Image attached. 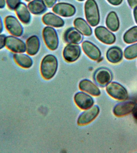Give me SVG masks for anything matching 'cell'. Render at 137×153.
Segmentation results:
<instances>
[{"instance_id":"7a4b0ae2","label":"cell","mask_w":137,"mask_h":153,"mask_svg":"<svg viewBox=\"0 0 137 153\" xmlns=\"http://www.w3.org/2000/svg\"><path fill=\"white\" fill-rule=\"evenodd\" d=\"M85 17L91 26H96L99 24L100 14L97 2L95 0H87L85 4Z\"/></svg>"},{"instance_id":"6da1fadb","label":"cell","mask_w":137,"mask_h":153,"mask_svg":"<svg viewBox=\"0 0 137 153\" xmlns=\"http://www.w3.org/2000/svg\"><path fill=\"white\" fill-rule=\"evenodd\" d=\"M58 63L54 55L48 54L42 60L41 65V74L45 79L49 80L53 77L57 71Z\"/></svg>"},{"instance_id":"5bb4252c","label":"cell","mask_w":137,"mask_h":153,"mask_svg":"<svg viewBox=\"0 0 137 153\" xmlns=\"http://www.w3.org/2000/svg\"><path fill=\"white\" fill-rule=\"evenodd\" d=\"M82 47L87 56L93 60L99 59L101 57V52L99 48L91 42L85 41L82 44Z\"/></svg>"},{"instance_id":"277c9868","label":"cell","mask_w":137,"mask_h":153,"mask_svg":"<svg viewBox=\"0 0 137 153\" xmlns=\"http://www.w3.org/2000/svg\"><path fill=\"white\" fill-rule=\"evenodd\" d=\"M5 26L12 35L20 37L23 33V28L20 21L14 16L9 15L5 19Z\"/></svg>"},{"instance_id":"d590c367","label":"cell","mask_w":137,"mask_h":153,"mask_svg":"<svg viewBox=\"0 0 137 153\" xmlns=\"http://www.w3.org/2000/svg\"><path fill=\"white\" fill-rule=\"evenodd\" d=\"M26 2H30V1H32V0H25Z\"/></svg>"},{"instance_id":"ffe728a7","label":"cell","mask_w":137,"mask_h":153,"mask_svg":"<svg viewBox=\"0 0 137 153\" xmlns=\"http://www.w3.org/2000/svg\"><path fill=\"white\" fill-rule=\"evenodd\" d=\"M123 53L121 49L117 46H114L108 49L106 53V57L110 63H117L121 62Z\"/></svg>"},{"instance_id":"e0dca14e","label":"cell","mask_w":137,"mask_h":153,"mask_svg":"<svg viewBox=\"0 0 137 153\" xmlns=\"http://www.w3.org/2000/svg\"><path fill=\"white\" fill-rule=\"evenodd\" d=\"M43 21L46 25L56 27H62L65 24V22L62 18L51 13L44 14L43 17Z\"/></svg>"},{"instance_id":"ac0fdd59","label":"cell","mask_w":137,"mask_h":153,"mask_svg":"<svg viewBox=\"0 0 137 153\" xmlns=\"http://www.w3.org/2000/svg\"><path fill=\"white\" fill-rule=\"evenodd\" d=\"M79 87L81 90L87 92L89 94L95 96L100 95L101 91L96 85L90 80L83 79L79 84Z\"/></svg>"},{"instance_id":"7402d4cb","label":"cell","mask_w":137,"mask_h":153,"mask_svg":"<svg viewBox=\"0 0 137 153\" xmlns=\"http://www.w3.org/2000/svg\"><path fill=\"white\" fill-rule=\"evenodd\" d=\"M16 63L22 68H29L33 64V61L28 55L23 53H15L13 56Z\"/></svg>"},{"instance_id":"5b68a950","label":"cell","mask_w":137,"mask_h":153,"mask_svg":"<svg viewBox=\"0 0 137 153\" xmlns=\"http://www.w3.org/2000/svg\"><path fill=\"white\" fill-rule=\"evenodd\" d=\"M43 35L47 47L50 50H56L58 47L59 40L57 33L55 29L46 26L43 30Z\"/></svg>"},{"instance_id":"8992f818","label":"cell","mask_w":137,"mask_h":153,"mask_svg":"<svg viewBox=\"0 0 137 153\" xmlns=\"http://www.w3.org/2000/svg\"><path fill=\"white\" fill-rule=\"evenodd\" d=\"M6 47L15 53H23L26 51V44L23 41L14 36L6 37Z\"/></svg>"},{"instance_id":"9c48e42d","label":"cell","mask_w":137,"mask_h":153,"mask_svg":"<svg viewBox=\"0 0 137 153\" xmlns=\"http://www.w3.org/2000/svg\"><path fill=\"white\" fill-rule=\"evenodd\" d=\"M94 79L98 85L105 87L111 81L112 75L109 69L104 68H100L95 72Z\"/></svg>"},{"instance_id":"d6a6232c","label":"cell","mask_w":137,"mask_h":153,"mask_svg":"<svg viewBox=\"0 0 137 153\" xmlns=\"http://www.w3.org/2000/svg\"><path fill=\"white\" fill-rule=\"evenodd\" d=\"M3 21H2V18H1V16H0V34L3 32Z\"/></svg>"},{"instance_id":"7c38bea8","label":"cell","mask_w":137,"mask_h":153,"mask_svg":"<svg viewBox=\"0 0 137 153\" xmlns=\"http://www.w3.org/2000/svg\"><path fill=\"white\" fill-rule=\"evenodd\" d=\"M54 13L61 16L69 17L73 16L76 13V8L70 4L60 2L56 4L53 8Z\"/></svg>"},{"instance_id":"484cf974","label":"cell","mask_w":137,"mask_h":153,"mask_svg":"<svg viewBox=\"0 0 137 153\" xmlns=\"http://www.w3.org/2000/svg\"><path fill=\"white\" fill-rule=\"evenodd\" d=\"M124 56L126 59L131 60L137 57V43L127 47L124 51Z\"/></svg>"},{"instance_id":"2e32d148","label":"cell","mask_w":137,"mask_h":153,"mask_svg":"<svg viewBox=\"0 0 137 153\" xmlns=\"http://www.w3.org/2000/svg\"><path fill=\"white\" fill-rule=\"evenodd\" d=\"M18 19L23 23L28 24L31 20V15L27 6L21 2L15 9Z\"/></svg>"},{"instance_id":"603a6c76","label":"cell","mask_w":137,"mask_h":153,"mask_svg":"<svg viewBox=\"0 0 137 153\" xmlns=\"http://www.w3.org/2000/svg\"><path fill=\"white\" fill-rule=\"evenodd\" d=\"M74 25L75 28L84 35L90 36L92 34V29L84 19L77 18L74 20Z\"/></svg>"},{"instance_id":"e575fe53","label":"cell","mask_w":137,"mask_h":153,"mask_svg":"<svg viewBox=\"0 0 137 153\" xmlns=\"http://www.w3.org/2000/svg\"><path fill=\"white\" fill-rule=\"evenodd\" d=\"M133 15H134L135 20L137 24V6L134 8L133 10Z\"/></svg>"},{"instance_id":"4dcf8cb0","label":"cell","mask_w":137,"mask_h":153,"mask_svg":"<svg viewBox=\"0 0 137 153\" xmlns=\"http://www.w3.org/2000/svg\"><path fill=\"white\" fill-rule=\"evenodd\" d=\"M129 5L131 8H135L137 6V0H127Z\"/></svg>"},{"instance_id":"3957f363","label":"cell","mask_w":137,"mask_h":153,"mask_svg":"<svg viewBox=\"0 0 137 153\" xmlns=\"http://www.w3.org/2000/svg\"><path fill=\"white\" fill-rule=\"evenodd\" d=\"M106 90L111 97L117 100H126L128 97L127 90L118 82H110L106 86Z\"/></svg>"},{"instance_id":"f546056e","label":"cell","mask_w":137,"mask_h":153,"mask_svg":"<svg viewBox=\"0 0 137 153\" xmlns=\"http://www.w3.org/2000/svg\"><path fill=\"white\" fill-rule=\"evenodd\" d=\"M110 4L114 6L119 5L122 3L123 0H107Z\"/></svg>"},{"instance_id":"30bf717a","label":"cell","mask_w":137,"mask_h":153,"mask_svg":"<svg viewBox=\"0 0 137 153\" xmlns=\"http://www.w3.org/2000/svg\"><path fill=\"white\" fill-rule=\"evenodd\" d=\"M135 105V103L131 100L119 103L114 106L113 113L117 117H123L133 112Z\"/></svg>"},{"instance_id":"52a82bcc","label":"cell","mask_w":137,"mask_h":153,"mask_svg":"<svg viewBox=\"0 0 137 153\" xmlns=\"http://www.w3.org/2000/svg\"><path fill=\"white\" fill-rule=\"evenodd\" d=\"M96 38L105 44L111 45L115 42L116 37L109 30L103 26H99L95 30Z\"/></svg>"},{"instance_id":"83f0119b","label":"cell","mask_w":137,"mask_h":153,"mask_svg":"<svg viewBox=\"0 0 137 153\" xmlns=\"http://www.w3.org/2000/svg\"><path fill=\"white\" fill-rule=\"evenodd\" d=\"M6 36L5 34H0V50L6 46Z\"/></svg>"},{"instance_id":"8d00e7d4","label":"cell","mask_w":137,"mask_h":153,"mask_svg":"<svg viewBox=\"0 0 137 153\" xmlns=\"http://www.w3.org/2000/svg\"><path fill=\"white\" fill-rule=\"evenodd\" d=\"M78 1H85V0H78Z\"/></svg>"},{"instance_id":"9a60e30c","label":"cell","mask_w":137,"mask_h":153,"mask_svg":"<svg viewBox=\"0 0 137 153\" xmlns=\"http://www.w3.org/2000/svg\"><path fill=\"white\" fill-rule=\"evenodd\" d=\"M82 34L76 28L72 27L67 29L64 34L65 41L69 44H80L83 40Z\"/></svg>"},{"instance_id":"cb8c5ba5","label":"cell","mask_w":137,"mask_h":153,"mask_svg":"<svg viewBox=\"0 0 137 153\" xmlns=\"http://www.w3.org/2000/svg\"><path fill=\"white\" fill-rule=\"evenodd\" d=\"M106 25L112 32H116L118 30L120 27V21L115 12L111 11L108 14L106 19Z\"/></svg>"},{"instance_id":"ba28073f","label":"cell","mask_w":137,"mask_h":153,"mask_svg":"<svg viewBox=\"0 0 137 153\" xmlns=\"http://www.w3.org/2000/svg\"><path fill=\"white\" fill-rule=\"evenodd\" d=\"M81 54V49L79 45L68 44L65 47L63 51V57L68 62H73L77 60Z\"/></svg>"},{"instance_id":"8fae6325","label":"cell","mask_w":137,"mask_h":153,"mask_svg":"<svg viewBox=\"0 0 137 153\" xmlns=\"http://www.w3.org/2000/svg\"><path fill=\"white\" fill-rule=\"evenodd\" d=\"M99 111V107L96 105L87 109L79 116L78 120V125H86L91 123L98 116Z\"/></svg>"},{"instance_id":"f1b7e54d","label":"cell","mask_w":137,"mask_h":153,"mask_svg":"<svg viewBox=\"0 0 137 153\" xmlns=\"http://www.w3.org/2000/svg\"><path fill=\"white\" fill-rule=\"evenodd\" d=\"M46 5L49 8H51L56 3L57 0H43Z\"/></svg>"},{"instance_id":"4316f807","label":"cell","mask_w":137,"mask_h":153,"mask_svg":"<svg viewBox=\"0 0 137 153\" xmlns=\"http://www.w3.org/2000/svg\"><path fill=\"white\" fill-rule=\"evenodd\" d=\"M6 4L11 10H15L18 5L21 2V0H6Z\"/></svg>"},{"instance_id":"d4e9b609","label":"cell","mask_w":137,"mask_h":153,"mask_svg":"<svg viewBox=\"0 0 137 153\" xmlns=\"http://www.w3.org/2000/svg\"><path fill=\"white\" fill-rule=\"evenodd\" d=\"M123 40L125 42L128 44L136 42H137V26L131 27L124 34Z\"/></svg>"},{"instance_id":"1f68e13d","label":"cell","mask_w":137,"mask_h":153,"mask_svg":"<svg viewBox=\"0 0 137 153\" xmlns=\"http://www.w3.org/2000/svg\"><path fill=\"white\" fill-rule=\"evenodd\" d=\"M6 5V0H0V9H3L5 7Z\"/></svg>"},{"instance_id":"d6986e66","label":"cell","mask_w":137,"mask_h":153,"mask_svg":"<svg viewBox=\"0 0 137 153\" xmlns=\"http://www.w3.org/2000/svg\"><path fill=\"white\" fill-rule=\"evenodd\" d=\"M26 51L30 56H34L39 51L40 42L37 36L33 35L28 38L26 42Z\"/></svg>"},{"instance_id":"4fadbf2b","label":"cell","mask_w":137,"mask_h":153,"mask_svg":"<svg viewBox=\"0 0 137 153\" xmlns=\"http://www.w3.org/2000/svg\"><path fill=\"white\" fill-rule=\"evenodd\" d=\"M74 100L76 105L83 110L90 108L94 102L93 99L90 95L82 92H78L75 94Z\"/></svg>"},{"instance_id":"44dd1931","label":"cell","mask_w":137,"mask_h":153,"mask_svg":"<svg viewBox=\"0 0 137 153\" xmlns=\"http://www.w3.org/2000/svg\"><path fill=\"white\" fill-rule=\"evenodd\" d=\"M30 12L35 15H39L44 13L47 7L43 0H32L28 4Z\"/></svg>"},{"instance_id":"836d02e7","label":"cell","mask_w":137,"mask_h":153,"mask_svg":"<svg viewBox=\"0 0 137 153\" xmlns=\"http://www.w3.org/2000/svg\"><path fill=\"white\" fill-rule=\"evenodd\" d=\"M133 115L134 118L137 120V104H136L135 107L133 111Z\"/></svg>"}]
</instances>
